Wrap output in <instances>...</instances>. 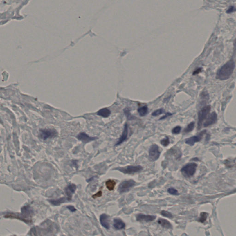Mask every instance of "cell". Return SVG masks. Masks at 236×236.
<instances>
[{
	"label": "cell",
	"instance_id": "6da1fadb",
	"mask_svg": "<svg viewBox=\"0 0 236 236\" xmlns=\"http://www.w3.org/2000/svg\"><path fill=\"white\" fill-rule=\"evenodd\" d=\"M235 66L234 61L233 60H230L218 71L216 74V78L221 80L228 79L233 74Z\"/></svg>",
	"mask_w": 236,
	"mask_h": 236
},
{
	"label": "cell",
	"instance_id": "7a4b0ae2",
	"mask_svg": "<svg viewBox=\"0 0 236 236\" xmlns=\"http://www.w3.org/2000/svg\"><path fill=\"white\" fill-rule=\"evenodd\" d=\"M197 165L195 163H190L185 165L181 169V172L185 177L190 178L195 174Z\"/></svg>",
	"mask_w": 236,
	"mask_h": 236
},
{
	"label": "cell",
	"instance_id": "3957f363",
	"mask_svg": "<svg viewBox=\"0 0 236 236\" xmlns=\"http://www.w3.org/2000/svg\"><path fill=\"white\" fill-rule=\"evenodd\" d=\"M143 167L140 165L138 166H128L123 167H118L115 168L116 170L122 172L123 174H131L140 172L143 170Z\"/></svg>",
	"mask_w": 236,
	"mask_h": 236
},
{
	"label": "cell",
	"instance_id": "277c9868",
	"mask_svg": "<svg viewBox=\"0 0 236 236\" xmlns=\"http://www.w3.org/2000/svg\"><path fill=\"white\" fill-rule=\"evenodd\" d=\"M136 185L135 182L132 179L126 180L121 182L118 187L119 193L122 194L129 191L131 188L134 187Z\"/></svg>",
	"mask_w": 236,
	"mask_h": 236
},
{
	"label": "cell",
	"instance_id": "5b68a950",
	"mask_svg": "<svg viewBox=\"0 0 236 236\" xmlns=\"http://www.w3.org/2000/svg\"><path fill=\"white\" fill-rule=\"evenodd\" d=\"M160 154L161 152L159 150V146L156 144L152 145L149 151V158L150 161H156L159 159Z\"/></svg>",
	"mask_w": 236,
	"mask_h": 236
},
{
	"label": "cell",
	"instance_id": "8992f818",
	"mask_svg": "<svg viewBox=\"0 0 236 236\" xmlns=\"http://www.w3.org/2000/svg\"><path fill=\"white\" fill-rule=\"evenodd\" d=\"M56 130L53 129H42L40 131L39 137L43 140L54 138L57 136Z\"/></svg>",
	"mask_w": 236,
	"mask_h": 236
},
{
	"label": "cell",
	"instance_id": "52a82bcc",
	"mask_svg": "<svg viewBox=\"0 0 236 236\" xmlns=\"http://www.w3.org/2000/svg\"><path fill=\"white\" fill-rule=\"evenodd\" d=\"M210 106H207L204 107L199 112L198 114V128H200L204 120L207 118V116L209 114L210 111Z\"/></svg>",
	"mask_w": 236,
	"mask_h": 236
},
{
	"label": "cell",
	"instance_id": "ba28073f",
	"mask_svg": "<svg viewBox=\"0 0 236 236\" xmlns=\"http://www.w3.org/2000/svg\"><path fill=\"white\" fill-rule=\"evenodd\" d=\"M156 216L151 215H145L143 214H139L136 215V219L138 221L149 222L153 221L156 219Z\"/></svg>",
	"mask_w": 236,
	"mask_h": 236
},
{
	"label": "cell",
	"instance_id": "9c48e42d",
	"mask_svg": "<svg viewBox=\"0 0 236 236\" xmlns=\"http://www.w3.org/2000/svg\"><path fill=\"white\" fill-rule=\"evenodd\" d=\"M205 132H206V131H203L202 132H201L199 134H198V135L195 136H193V137L187 139L185 140V143L187 145H193L196 143L200 141Z\"/></svg>",
	"mask_w": 236,
	"mask_h": 236
},
{
	"label": "cell",
	"instance_id": "30bf717a",
	"mask_svg": "<svg viewBox=\"0 0 236 236\" xmlns=\"http://www.w3.org/2000/svg\"><path fill=\"white\" fill-rule=\"evenodd\" d=\"M77 186L74 183H70L65 188V193L67 196L69 201L72 200L73 195L76 190Z\"/></svg>",
	"mask_w": 236,
	"mask_h": 236
},
{
	"label": "cell",
	"instance_id": "8fae6325",
	"mask_svg": "<svg viewBox=\"0 0 236 236\" xmlns=\"http://www.w3.org/2000/svg\"><path fill=\"white\" fill-rule=\"evenodd\" d=\"M78 139L82 141L84 143H87L91 141H94L98 139L96 137H91L88 135L85 132H81L77 136Z\"/></svg>",
	"mask_w": 236,
	"mask_h": 236
},
{
	"label": "cell",
	"instance_id": "7c38bea8",
	"mask_svg": "<svg viewBox=\"0 0 236 236\" xmlns=\"http://www.w3.org/2000/svg\"><path fill=\"white\" fill-rule=\"evenodd\" d=\"M217 120V114L215 113V112H213L207 118L206 121L204 124V127H208L209 125L214 124L216 122Z\"/></svg>",
	"mask_w": 236,
	"mask_h": 236
},
{
	"label": "cell",
	"instance_id": "4fadbf2b",
	"mask_svg": "<svg viewBox=\"0 0 236 236\" xmlns=\"http://www.w3.org/2000/svg\"><path fill=\"white\" fill-rule=\"evenodd\" d=\"M109 216L105 214L101 215L100 216V221L102 226L106 229H109L110 224L109 222Z\"/></svg>",
	"mask_w": 236,
	"mask_h": 236
},
{
	"label": "cell",
	"instance_id": "5bb4252c",
	"mask_svg": "<svg viewBox=\"0 0 236 236\" xmlns=\"http://www.w3.org/2000/svg\"><path fill=\"white\" fill-rule=\"evenodd\" d=\"M128 133V125L127 124H125V125L124 129L123 132H122V135H121L120 138H119L117 143L115 144V146H117L121 145V143H123L124 142L127 140V138Z\"/></svg>",
	"mask_w": 236,
	"mask_h": 236
},
{
	"label": "cell",
	"instance_id": "9a60e30c",
	"mask_svg": "<svg viewBox=\"0 0 236 236\" xmlns=\"http://www.w3.org/2000/svg\"><path fill=\"white\" fill-rule=\"evenodd\" d=\"M113 226L117 230H120L125 228V224L121 219L115 218L114 219Z\"/></svg>",
	"mask_w": 236,
	"mask_h": 236
},
{
	"label": "cell",
	"instance_id": "2e32d148",
	"mask_svg": "<svg viewBox=\"0 0 236 236\" xmlns=\"http://www.w3.org/2000/svg\"><path fill=\"white\" fill-rule=\"evenodd\" d=\"M158 224L164 228L170 229L172 228V225L167 220L164 219L160 218L158 220Z\"/></svg>",
	"mask_w": 236,
	"mask_h": 236
},
{
	"label": "cell",
	"instance_id": "e0dca14e",
	"mask_svg": "<svg viewBox=\"0 0 236 236\" xmlns=\"http://www.w3.org/2000/svg\"><path fill=\"white\" fill-rule=\"evenodd\" d=\"M67 200L69 201L67 197H63L55 200H49L48 201L54 206H59L61 204L64 203Z\"/></svg>",
	"mask_w": 236,
	"mask_h": 236
},
{
	"label": "cell",
	"instance_id": "ac0fdd59",
	"mask_svg": "<svg viewBox=\"0 0 236 236\" xmlns=\"http://www.w3.org/2000/svg\"><path fill=\"white\" fill-rule=\"evenodd\" d=\"M110 114H111V112L109 109H107V108H103V109L99 110L98 111L97 114L103 117L107 118L109 116Z\"/></svg>",
	"mask_w": 236,
	"mask_h": 236
},
{
	"label": "cell",
	"instance_id": "d6986e66",
	"mask_svg": "<svg viewBox=\"0 0 236 236\" xmlns=\"http://www.w3.org/2000/svg\"><path fill=\"white\" fill-rule=\"evenodd\" d=\"M116 183V182L114 180L109 179L106 182V186L107 189L110 191H112L114 190Z\"/></svg>",
	"mask_w": 236,
	"mask_h": 236
},
{
	"label": "cell",
	"instance_id": "ffe728a7",
	"mask_svg": "<svg viewBox=\"0 0 236 236\" xmlns=\"http://www.w3.org/2000/svg\"><path fill=\"white\" fill-rule=\"evenodd\" d=\"M148 107L146 106L140 107L138 109V112L141 116H144L146 114H147L148 113Z\"/></svg>",
	"mask_w": 236,
	"mask_h": 236
},
{
	"label": "cell",
	"instance_id": "44dd1931",
	"mask_svg": "<svg viewBox=\"0 0 236 236\" xmlns=\"http://www.w3.org/2000/svg\"><path fill=\"white\" fill-rule=\"evenodd\" d=\"M194 126H195V123L193 122H191V123L188 125H187V127L185 128V130H184V132L186 133L191 132V131L193 130Z\"/></svg>",
	"mask_w": 236,
	"mask_h": 236
},
{
	"label": "cell",
	"instance_id": "7402d4cb",
	"mask_svg": "<svg viewBox=\"0 0 236 236\" xmlns=\"http://www.w3.org/2000/svg\"><path fill=\"white\" fill-rule=\"evenodd\" d=\"M167 192L170 195H174V196H179V193L178 192L177 190L173 187H171L168 189Z\"/></svg>",
	"mask_w": 236,
	"mask_h": 236
},
{
	"label": "cell",
	"instance_id": "603a6c76",
	"mask_svg": "<svg viewBox=\"0 0 236 236\" xmlns=\"http://www.w3.org/2000/svg\"><path fill=\"white\" fill-rule=\"evenodd\" d=\"M161 214L162 215V216H164V217H167V218L169 219H172L173 218L172 214L170 213L169 212L167 211H161Z\"/></svg>",
	"mask_w": 236,
	"mask_h": 236
},
{
	"label": "cell",
	"instance_id": "cb8c5ba5",
	"mask_svg": "<svg viewBox=\"0 0 236 236\" xmlns=\"http://www.w3.org/2000/svg\"><path fill=\"white\" fill-rule=\"evenodd\" d=\"M169 143H170V141H169V138L168 137H166L165 138L163 139L161 141V143L163 146H167L169 145Z\"/></svg>",
	"mask_w": 236,
	"mask_h": 236
},
{
	"label": "cell",
	"instance_id": "d4e9b609",
	"mask_svg": "<svg viewBox=\"0 0 236 236\" xmlns=\"http://www.w3.org/2000/svg\"><path fill=\"white\" fill-rule=\"evenodd\" d=\"M207 215L205 213H201V214L200 217L199 221L203 223L207 219Z\"/></svg>",
	"mask_w": 236,
	"mask_h": 236
},
{
	"label": "cell",
	"instance_id": "484cf974",
	"mask_svg": "<svg viewBox=\"0 0 236 236\" xmlns=\"http://www.w3.org/2000/svg\"><path fill=\"white\" fill-rule=\"evenodd\" d=\"M164 110L162 109H159L157 110L156 111H154L152 114V115L154 116H156L158 115L161 114H162L163 113Z\"/></svg>",
	"mask_w": 236,
	"mask_h": 236
},
{
	"label": "cell",
	"instance_id": "4316f807",
	"mask_svg": "<svg viewBox=\"0 0 236 236\" xmlns=\"http://www.w3.org/2000/svg\"><path fill=\"white\" fill-rule=\"evenodd\" d=\"M124 113L125 115H126L127 118L128 120H130L132 119V117L131 116V115L130 113V110L128 109H124Z\"/></svg>",
	"mask_w": 236,
	"mask_h": 236
},
{
	"label": "cell",
	"instance_id": "83f0119b",
	"mask_svg": "<svg viewBox=\"0 0 236 236\" xmlns=\"http://www.w3.org/2000/svg\"><path fill=\"white\" fill-rule=\"evenodd\" d=\"M181 130V128L179 126H177L174 128V129H172V133L174 134H178L179 133H180V131Z\"/></svg>",
	"mask_w": 236,
	"mask_h": 236
},
{
	"label": "cell",
	"instance_id": "f1b7e54d",
	"mask_svg": "<svg viewBox=\"0 0 236 236\" xmlns=\"http://www.w3.org/2000/svg\"><path fill=\"white\" fill-rule=\"evenodd\" d=\"M102 191H99L98 193H96L95 194L93 195L92 197L94 199H96V198H98V197H101V196H102Z\"/></svg>",
	"mask_w": 236,
	"mask_h": 236
},
{
	"label": "cell",
	"instance_id": "f546056e",
	"mask_svg": "<svg viewBox=\"0 0 236 236\" xmlns=\"http://www.w3.org/2000/svg\"><path fill=\"white\" fill-rule=\"evenodd\" d=\"M67 208L70 211L72 212H74L76 211L77 209L75 208V207L74 206H68L67 207Z\"/></svg>",
	"mask_w": 236,
	"mask_h": 236
},
{
	"label": "cell",
	"instance_id": "4dcf8cb0",
	"mask_svg": "<svg viewBox=\"0 0 236 236\" xmlns=\"http://www.w3.org/2000/svg\"><path fill=\"white\" fill-rule=\"evenodd\" d=\"M235 10V8H234L233 6H231V7H230L229 8V9L227 10V12H227V13L230 14V13H231V12H234Z\"/></svg>",
	"mask_w": 236,
	"mask_h": 236
},
{
	"label": "cell",
	"instance_id": "1f68e13d",
	"mask_svg": "<svg viewBox=\"0 0 236 236\" xmlns=\"http://www.w3.org/2000/svg\"><path fill=\"white\" fill-rule=\"evenodd\" d=\"M201 68H198L196 70V71H195L194 72L193 74V75H196V74H198V73H199L201 72Z\"/></svg>",
	"mask_w": 236,
	"mask_h": 236
},
{
	"label": "cell",
	"instance_id": "d6a6232c",
	"mask_svg": "<svg viewBox=\"0 0 236 236\" xmlns=\"http://www.w3.org/2000/svg\"><path fill=\"white\" fill-rule=\"evenodd\" d=\"M172 115V114H171L169 113L167 114V115H165V117H164L161 118V119H164V118H165L167 117L169 115Z\"/></svg>",
	"mask_w": 236,
	"mask_h": 236
}]
</instances>
